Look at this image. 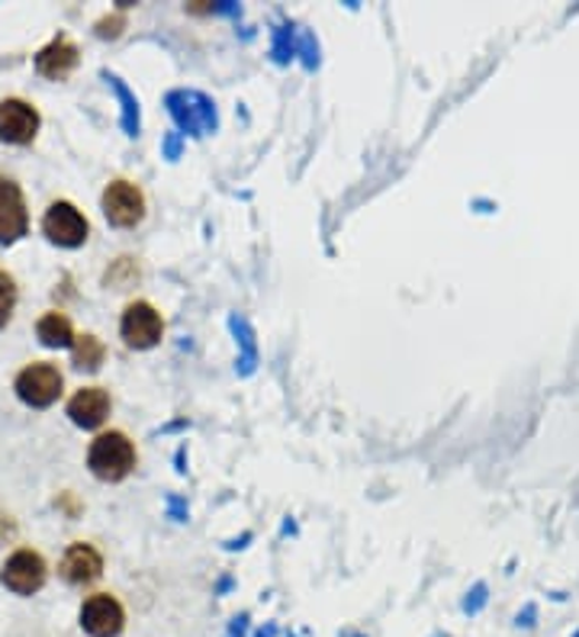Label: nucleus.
Here are the masks:
<instances>
[{
    "mask_svg": "<svg viewBox=\"0 0 579 637\" xmlns=\"http://www.w3.org/2000/svg\"><path fill=\"white\" fill-rule=\"evenodd\" d=\"M68 416L71 422L81 425V428H97L103 425V419L110 416V394L103 387H84L71 396L68 402Z\"/></svg>",
    "mask_w": 579,
    "mask_h": 637,
    "instance_id": "nucleus-11",
    "label": "nucleus"
},
{
    "mask_svg": "<svg viewBox=\"0 0 579 637\" xmlns=\"http://www.w3.org/2000/svg\"><path fill=\"white\" fill-rule=\"evenodd\" d=\"M103 361V341L97 335H78L74 338V365L97 370Z\"/></svg>",
    "mask_w": 579,
    "mask_h": 637,
    "instance_id": "nucleus-14",
    "label": "nucleus"
},
{
    "mask_svg": "<svg viewBox=\"0 0 579 637\" xmlns=\"http://www.w3.org/2000/svg\"><path fill=\"white\" fill-rule=\"evenodd\" d=\"M42 229H46V236H49L52 242L64 245V248L84 245L88 232H91L88 219L81 216V210H78L74 203H68V200H59V203H52V207L46 210Z\"/></svg>",
    "mask_w": 579,
    "mask_h": 637,
    "instance_id": "nucleus-3",
    "label": "nucleus"
},
{
    "mask_svg": "<svg viewBox=\"0 0 579 637\" xmlns=\"http://www.w3.org/2000/svg\"><path fill=\"white\" fill-rule=\"evenodd\" d=\"M30 216L20 187L7 178H0V242H17L20 236H27Z\"/></svg>",
    "mask_w": 579,
    "mask_h": 637,
    "instance_id": "nucleus-9",
    "label": "nucleus"
},
{
    "mask_svg": "<svg viewBox=\"0 0 579 637\" xmlns=\"http://www.w3.org/2000/svg\"><path fill=\"white\" fill-rule=\"evenodd\" d=\"M88 467L97 480L117 484L122 477H129V470L136 467V448L122 431H103L97 435L88 451Z\"/></svg>",
    "mask_w": 579,
    "mask_h": 637,
    "instance_id": "nucleus-1",
    "label": "nucleus"
},
{
    "mask_svg": "<svg viewBox=\"0 0 579 637\" xmlns=\"http://www.w3.org/2000/svg\"><path fill=\"white\" fill-rule=\"evenodd\" d=\"M39 132V113L27 100H3L0 103V139L13 146H27Z\"/></svg>",
    "mask_w": 579,
    "mask_h": 637,
    "instance_id": "nucleus-8",
    "label": "nucleus"
},
{
    "mask_svg": "<svg viewBox=\"0 0 579 637\" xmlns=\"http://www.w3.org/2000/svg\"><path fill=\"white\" fill-rule=\"evenodd\" d=\"M103 212L113 226L129 229V226H139L142 216H146V197L136 183L129 181H113L107 183L103 190Z\"/></svg>",
    "mask_w": 579,
    "mask_h": 637,
    "instance_id": "nucleus-4",
    "label": "nucleus"
},
{
    "mask_svg": "<svg viewBox=\"0 0 579 637\" xmlns=\"http://www.w3.org/2000/svg\"><path fill=\"white\" fill-rule=\"evenodd\" d=\"M120 332L129 348H152L164 332V322H161V316H158V309L152 303L136 300V303L126 306V312H122Z\"/></svg>",
    "mask_w": 579,
    "mask_h": 637,
    "instance_id": "nucleus-5",
    "label": "nucleus"
},
{
    "mask_svg": "<svg viewBox=\"0 0 579 637\" xmlns=\"http://www.w3.org/2000/svg\"><path fill=\"white\" fill-rule=\"evenodd\" d=\"M0 583H3L7 589H13L17 596H32V593H39L42 583H46V560H42L36 550L23 547V550L10 554V560L3 564Z\"/></svg>",
    "mask_w": 579,
    "mask_h": 637,
    "instance_id": "nucleus-2",
    "label": "nucleus"
},
{
    "mask_svg": "<svg viewBox=\"0 0 579 637\" xmlns=\"http://www.w3.org/2000/svg\"><path fill=\"white\" fill-rule=\"evenodd\" d=\"M81 625L91 637H117L126 625V611L113 596L97 593L81 606Z\"/></svg>",
    "mask_w": 579,
    "mask_h": 637,
    "instance_id": "nucleus-7",
    "label": "nucleus"
},
{
    "mask_svg": "<svg viewBox=\"0 0 579 637\" xmlns=\"http://www.w3.org/2000/svg\"><path fill=\"white\" fill-rule=\"evenodd\" d=\"M17 396L27 406H52L61 396V374L59 367L52 365H30L27 370H20L17 377Z\"/></svg>",
    "mask_w": 579,
    "mask_h": 637,
    "instance_id": "nucleus-6",
    "label": "nucleus"
},
{
    "mask_svg": "<svg viewBox=\"0 0 579 637\" xmlns=\"http://www.w3.org/2000/svg\"><path fill=\"white\" fill-rule=\"evenodd\" d=\"M36 332H39V341L49 345V348H68V345H74V338H78L74 329H71V322H68V316H61V312H46V316L39 319Z\"/></svg>",
    "mask_w": 579,
    "mask_h": 637,
    "instance_id": "nucleus-13",
    "label": "nucleus"
},
{
    "mask_svg": "<svg viewBox=\"0 0 579 637\" xmlns=\"http://www.w3.org/2000/svg\"><path fill=\"white\" fill-rule=\"evenodd\" d=\"M103 574V557L91 545H71L61 557V577L71 586H88Z\"/></svg>",
    "mask_w": 579,
    "mask_h": 637,
    "instance_id": "nucleus-10",
    "label": "nucleus"
},
{
    "mask_svg": "<svg viewBox=\"0 0 579 637\" xmlns=\"http://www.w3.org/2000/svg\"><path fill=\"white\" fill-rule=\"evenodd\" d=\"M74 64H78V49H74V42L71 39H52L39 56H36V68H39V74H46V78H68L71 71H74Z\"/></svg>",
    "mask_w": 579,
    "mask_h": 637,
    "instance_id": "nucleus-12",
    "label": "nucleus"
},
{
    "mask_svg": "<svg viewBox=\"0 0 579 637\" xmlns=\"http://www.w3.org/2000/svg\"><path fill=\"white\" fill-rule=\"evenodd\" d=\"M13 303H17V287L7 273L0 271V329L7 326L10 312H13Z\"/></svg>",
    "mask_w": 579,
    "mask_h": 637,
    "instance_id": "nucleus-15",
    "label": "nucleus"
}]
</instances>
